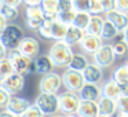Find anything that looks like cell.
I'll return each instance as SVG.
<instances>
[{"instance_id":"1","label":"cell","mask_w":128,"mask_h":117,"mask_svg":"<svg viewBox=\"0 0 128 117\" xmlns=\"http://www.w3.org/2000/svg\"><path fill=\"white\" fill-rule=\"evenodd\" d=\"M48 55H50L54 66L68 68L69 64H70V59H72V56H73L72 46H69L68 43H65L64 40L54 42V44L51 46V48H50Z\"/></svg>"},{"instance_id":"2","label":"cell","mask_w":128,"mask_h":117,"mask_svg":"<svg viewBox=\"0 0 128 117\" xmlns=\"http://www.w3.org/2000/svg\"><path fill=\"white\" fill-rule=\"evenodd\" d=\"M7 58L11 61L15 73H20V74H30V73L36 72L33 59H30L29 56L24 55L18 48L8 50V52H7Z\"/></svg>"},{"instance_id":"3","label":"cell","mask_w":128,"mask_h":117,"mask_svg":"<svg viewBox=\"0 0 128 117\" xmlns=\"http://www.w3.org/2000/svg\"><path fill=\"white\" fill-rule=\"evenodd\" d=\"M22 39H24V30L21 29V26L15 25V24H8L0 34V40L7 50L18 48Z\"/></svg>"},{"instance_id":"4","label":"cell","mask_w":128,"mask_h":117,"mask_svg":"<svg viewBox=\"0 0 128 117\" xmlns=\"http://www.w3.org/2000/svg\"><path fill=\"white\" fill-rule=\"evenodd\" d=\"M59 99V112L65 114H76L80 106V96L77 92H72V91H66L62 92L61 95H58Z\"/></svg>"},{"instance_id":"5","label":"cell","mask_w":128,"mask_h":117,"mask_svg":"<svg viewBox=\"0 0 128 117\" xmlns=\"http://www.w3.org/2000/svg\"><path fill=\"white\" fill-rule=\"evenodd\" d=\"M36 103L40 108V110L44 114H56L59 112V99L58 94H50V92H42L39 96L36 98Z\"/></svg>"},{"instance_id":"6","label":"cell","mask_w":128,"mask_h":117,"mask_svg":"<svg viewBox=\"0 0 128 117\" xmlns=\"http://www.w3.org/2000/svg\"><path fill=\"white\" fill-rule=\"evenodd\" d=\"M62 83H64V87L66 88V91L78 92V90L84 86L86 80H84L83 72L72 70L68 68L64 72V74H62Z\"/></svg>"},{"instance_id":"7","label":"cell","mask_w":128,"mask_h":117,"mask_svg":"<svg viewBox=\"0 0 128 117\" xmlns=\"http://www.w3.org/2000/svg\"><path fill=\"white\" fill-rule=\"evenodd\" d=\"M44 20L42 6H29L25 8V24L29 29L39 30L44 24Z\"/></svg>"},{"instance_id":"8","label":"cell","mask_w":128,"mask_h":117,"mask_svg":"<svg viewBox=\"0 0 128 117\" xmlns=\"http://www.w3.org/2000/svg\"><path fill=\"white\" fill-rule=\"evenodd\" d=\"M94 62L100 68H110L116 61V54L113 51V44H102L100 48L94 54Z\"/></svg>"},{"instance_id":"9","label":"cell","mask_w":128,"mask_h":117,"mask_svg":"<svg viewBox=\"0 0 128 117\" xmlns=\"http://www.w3.org/2000/svg\"><path fill=\"white\" fill-rule=\"evenodd\" d=\"M62 77L55 72H50L44 74L40 80V91L42 92H50V94H56L62 87Z\"/></svg>"},{"instance_id":"10","label":"cell","mask_w":128,"mask_h":117,"mask_svg":"<svg viewBox=\"0 0 128 117\" xmlns=\"http://www.w3.org/2000/svg\"><path fill=\"white\" fill-rule=\"evenodd\" d=\"M0 86L3 87L10 95H17L25 88V78H24V74H20V73H11L8 77H6Z\"/></svg>"},{"instance_id":"11","label":"cell","mask_w":128,"mask_h":117,"mask_svg":"<svg viewBox=\"0 0 128 117\" xmlns=\"http://www.w3.org/2000/svg\"><path fill=\"white\" fill-rule=\"evenodd\" d=\"M103 44V40L100 36H94V34L86 33V36L81 39V42L78 43L81 51L86 55H94L98 50L100 48V46Z\"/></svg>"},{"instance_id":"12","label":"cell","mask_w":128,"mask_h":117,"mask_svg":"<svg viewBox=\"0 0 128 117\" xmlns=\"http://www.w3.org/2000/svg\"><path fill=\"white\" fill-rule=\"evenodd\" d=\"M18 50L24 54V55L29 56L30 59H34L39 56L40 52V44L34 37L30 36H24V39L21 40L20 46H18Z\"/></svg>"},{"instance_id":"13","label":"cell","mask_w":128,"mask_h":117,"mask_svg":"<svg viewBox=\"0 0 128 117\" xmlns=\"http://www.w3.org/2000/svg\"><path fill=\"white\" fill-rule=\"evenodd\" d=\"M77 94L81 100H95V102H98V99L102 96L100 87L94 83H84V86L78 90Z\"/></svg>"},{"instance_id":"14","label":"cell","mask_w":128,"mask_h":117,"mask_svg":"<svg viewBox=\"0 0 128 117\" xmlns=\"http://www.w3.org/2000/svg\"><path fill=\"white\" fill-rule=\"evenodd\" d=\"M30 106V102H29L26 98H22V96H17V95H11L10 98V102L7 105V110L11 112L12 114L21 117L24 114V112Z\"/></svg>"},{"instance_id":"15","label":"cell","mask_w":128,"mask_h":117,"mask_svg":"<svg viewBox=\"0 0 128 117\" xmlns=\"http://www.w3.org/2000/svg\"><path fill=\"white\" fill-rule=\"evenodd\" d=\"M83 76H84L86 83L98 84L99 81H102V78H103V68H100L99 65H96L95 62L88 64V66L83 70Z\"/></svg>"},{"instance_id":"16","label":"cell","mask_w":128,"mask_h":117,"mask_svg":"<svg viewBox=\"0 0 128 117\" xmlns=\"http://www.w3.org/2000/svg\"><path fill=\"white\" fill-rule=\"evenodd\" d=\"M106 20L110 21L120 32H122L128 26V17L127 12H122L120 10H112V11L106 12Z\"/></svg>"},{"instance_id":"17","label":"cell","mask_w":128,"mask_h":117,"mask_svg":"<svg viewBox=\"0 0 128 117\" xmlns=\"http://www.w3.org/2000/svg\"><path fill=\"white\" fill-rule=\"evenodd\" d=\"M76 114L78 117H98L99 116L98 102H95V100H81Z\"/></svg>"},{"instance_id":"18","label":"cell","mask_w":128,"mask_h":117,"mask_svg":"<svg viewBox=\"0 0 128 117\" xmlns=\"http://www.w3.org/2000/svg\"><path fill=\"white\" fill-rule=\"evenodd\" d=\"M100 92H102V96L117 100V98L121 95L120 84L117 83V81H114L113 78H109V80L103 81V84L100 86Z\"/></svg>"},{"instance_id":"19","label":"cell","mask_w":128,"mask_h":117,"mask_svg":"<svg viewBox=\"0 0 128 117\" xmlns=\"http://www.w3.org/2000/svg\"><path fill=\"white\" fill-rule=\"evenodd\" d=\"M98 108H99L100 116H113L117 113V100L110 99L106 96H100L98 99Z\"/></svg>"},{"instance_id":"20","label":"cell","mask_w":128,"mask_h":117,"mask_svg":"<svg viewBox=\"0 0 128 117\" xmlns=\"http://www.w3.org/2000/svg\"><path fill=\"white\" fill-rule=\"evenodd\" d=\"M34 62V69H36V73L39 74H47V73L52 72L54 64L51 61L50 55H39L37 58L33 59Z\"/></svg>"},{"instance_id":"21","label":"cell","mask_w":128,"mask_h":117,"mask_svg":"<svg viewBox=\"0 0 128 117\" xmlns=\"http://www.w3.org/2000/svg\"><path fill=\"white\" fill-rule=\"evenodd\" d=\"M40 6L43 8L46 20H56L58 18V14H59L58 0H43Z\"/></svg>"},{"instance_id":"22","label":"cell","mask_w":128,"mask_h":117,"mask_svg":"<svg viewBox=\"0 0 128 117\" xmlns=\"http://www.w3.org/2000/svg\"><path fill=\"white\" fill-rule=\"evenodd\" d=\"M84 36H86V30H83V29L77 28V26H74V25H69V28H68V33H66V37H65L64 42L68 43L69 46L78 44Z\"/></svg>"},{"instance_id":"23","label":"cell","mask_w":128,"mask_h":117,"mask_svg":"<svg viewBox=\"0 0 128 117\" xmlns=\"http://www.w3.org/2000/svg\"><path fill=\"white\" fill-rule=\"evenodd\" d=\"M103 24H105V18H102L100 15H91V21H90L88 26L86 29V33L94 34V36H100Z\"/></svg>"},{"instance_id":"24","label":"cell","mask_w":128,"mask_h":117,"mask_svg":"<svg viewBox=\"0 0 128 117\" xmlns=\"http://www.w3.org/2000/svg\"><path fill=\"white\" fill-rule=\"evenodd\" d=\"M90 61L87 58L86 54H73L72 59H70V64H69V69L72 70H78V72H83L87 66H88Z\"/></svg>"},{"instance_id":"25","label":"cell","mask_w":128,"mask_h":117,"mask_svg":"<svg viewBox=\"0 0 128 117\" xmlns=\"http://www.w3.org/2000/svg\"><path fill=\"white\" fill-rule=\"evenodd\" d=\"M68 28H69V25H65V24H62L61 21L54 20L52 26H51V34H52V40H55V42L65 40L66 33H68Z\"/></svg>"},{"instance_id":"26","label":"cell","mask_w":128,"mask_h":117,"mask_svg":"<svg viewBox=\"0 0 128 117\" xmlns=\"http://www.w3.org/2000/svg\"><path fill=\"white\" fill-rule=\"evenodd\" d=\"M120 33V30L105 18V24H103V28H102V33H100V37L102 40H113L114 37H117V34Z\"/></svg>"},{"instance_id":"27","label":"cell","mask_w":128,"mask_h":117,"mask_svg":"<svg viewBox=\"0 0 128 117\" xmlns=\"http://www.w3.org/2000/svg\"><path fill=\"white\" fill-rule=\"evenodd\" d=\"M0 14L3 15L7 20V22L15 21L20 15L18 7H12V6H6V4H0Z\"/></svg>"},{"instance_id":"28","label":"cell","mask_w":128,"mask_h":117,"mask_svg":"<svg viewBox=\"0 0 128 117\" xmlns=\"http://www.w3.org/2000/svg\"><path fill=\"white\" fill-rule=\"evenodd\" d=\"M90 21H91V14L90 12H84V11H77L74 17V21H73V25L77 26V28L86 30L87 26H88Z\"/></svg>"},{"instance_id":"29","label":"cell","mask_w":128,"mask_h":117,"mask_svg":"<svg viewBox=\"0 0 128 117\" xmlns=\"http://www.w3.org/2000/svg\"><path fill=\"white\" fill-rule=\"evenodd\" d=\"M112 78H113L114 81H117L120 86H121V84L128 83V66H127V65H121V66H118L113 72Z\"/></svg>"},{"instance_id":"30","label":"cell","mask_w":128,"mask_h":117,"mask_svg":"<svg viewBox=\"0 0 128 117\" xmlns=\"http://www.w3.org/2000/svg\"><path fill=\"white\" fill-rule=\"evenodd\" d=\"M11 73H14V68H12L11 61L7 56L3 59H0V83L6 77H8Z\"/></svg>"},{"instance_id":"31","label":"cell","mask_w":128,"mask_h":117,"mask_svg":"<svg viewBox=\"0 0 128 117\" xmlns=\"http://www.w3.org/2000/svg\"><path fill=\"white\" fill-rule=\"evenodd\" d=\"M76 14H77V11H76L74 8L68 10V11H61L58 14V18H56V20L61 21L62 24H65V25H73V21H74Z\"/></svg>"},{"instance_id":"32","label":"cell","mask_w":128,"mask_h":117,"mask_svg":"<svg viewBox=\"0 0 128 117\" xmlns=\"http://www.w3.org/2000/svg\"><path fill=\"white\" fill-rule=\"evenodd\" d=\"M52 22H54V20H44L43 26L37 30L42 37H44V39H47V40L52 39V34H51V26H52Z\"/></svg>"},{"instance_id":"33","label":"cell","mask_w":128,"mask_h":117,"mask_svg":"<svg viewBox=\"0 0 128 117\" xmlns=\"http://www.w3.org/2000/svg\"><path fill=\"white\" fill-rule=\"evenodd\" d=\"M113 51L116 54V56H125L128 52V44L124 40H118L113 44Z\"/></svg>"},{"instance_id":"34","label":"cell","mask_w":128,"mask_h":117,"mask_svg":"<svg viewBox=\"0 0 128 117\" xmlns=\"http://www.w3.org/2000/svg\"><path fill=\"white\" fill-rule=\"evenodd\" d=\"M44 116L46 114L40 110L39 106H37L36 103H33V105H30L25 112H24V114L21 117H44Z\"/></svg>"},{"instance_id":"35","label":"cell","mask_w":128,"mask_h":117,"mask_svg":"<svg viewBox=\"0 0 128 117\" xmlns=\"http://www.w3.org/2000/svg\"><path fill=\"white\" fill-rule=\"evenodd\" d=\"M90 4H91V0H73V7L76 11L90 12Z\"/></svg>"},{"instance_id":"36","label":"cell","mask_w":128,"mask_h":117,"mask_svg":"<svg viewBox=\"0 0 128 117\" xmlns=\"http://www.w3.org/2000/svg\"><path fill=\"white\" fill-rule=\"evenodd\" d=\"M103 11V7L100 0H91V4H90V14L91 15H100Z\"/></svg>"},{"instance_id":"37","label":"cell","mask_w":128,"mask_h":117,"mask_svg":"<svg viewBox=\"0 0 128 117\" xmlns=\"http://www.w3.org/2000/svg\"><path fill=\"white\" fill-rule=\"evenodd\" d=\"M117 112L128 113V96L120 95V96L117 98Z\"/></svg>"},{"instance_id":"38","label":"cell","mask_w":128,"mask_h":117,"mask_svg":"<svg viewBox=\"0 0 128 117\" xmlns=\"http://www.w3.org/2000/svg\"><path fill=\"white\" fill-rule=\"evenodd\" d=\"M10 98H11V95L0 86V109L7 108V105H8V102H10Z\"/></svg>"},{"instance_id":"39","label":"cell","mask_w":128,"mask_h":117,"mask_svg":"<svg viewBox=\"0 0 128 117\" xmlns=\"http://www.w3.org/2000/svg\"><path fill=\"white\" fill-rule=\"evenodd\" d=\"M58 8L61 11H68V10H73V0H58Z\"/></svg>"},{"instance_id":"40","label":"cell","mask_w":128,"mask_h":117,"mask_svg":"<svg viewBox=\"0 0 128 117\" xmlns=\"http://www.w3.org/2000/svg\"><path fill=\"white\" fill-rule=\"evenodd\" d=\"M100 3H102L105 14L112 11V10H116V0H100Z\"/></svg>"},{"instance_id":"41","label":"cell","mask_w":128,"mask_h":117,"mask_svg":"<svg viewBox=\"0 0 128 117\" xmlns=\"http://www.w3.org/2000/svg\"><path fill=\"white\" fill-rule=\"evenodd\" d=\"M116 8L122 12H128V0H116Z\"/></svg>"},{"instance_id":"42","label":"cell","mask_w":128,"mask_h":117,"mask_svg":"<svg viewBox=\"0 0 128 117\" xmlns=\"http://www.w3.org/2000/svg\"><path fill=\"white\" fill-rule=\"evenodd\" d=\"M22 3V0H0V4H6V6H12V7H18Z\"/></svg>"},{"instance_id":"43","label":"cell","mask_w":128,"mask_h":117,"mask_svg":"<svg viewBox=\"0 0 128 117\" xmlns=\"http://www.w3.org/2000/svg\"><path fill=\"white\" fill-rule=\"evenodd\" d=\"M43 0H22V3L25 4L26 7H29V6H40Z\"/></svg>"},{"instance_id":"44","label":"cell","mask_w":128,"mask_h":117,"mask_svg":"<svg viewBox=\"0 0 128 117\" xmlns=\"http://www.w3.org/2000/svg\"><path fill=\"white\" fill-rule=\"evenodd\" d=\"M7 52H8V50L4 47V44L2 43V40H0V59L6 58V56H7Z\"/></svg>"},{"instance_id":"45","label":"cell","mask_w":128,"mask_h":117,"mask_svg":"<svg viewBox=\"0 0 128 117\" xmlns=\"http://www.w3.org/2000/svg\"><path fill=\"white\" fill-rule=\"evenodd\" d=\"M7 25H8V24H7V20L2 14H0V34H2V32H3L4 29H6Z\"/></svg>"},{"instance_id":"46","label":"cell","mask_w":128,"mask_h":117,"mask_svg":"<svg viewBox=\"0 0 128 117\" xmlns=\"http://www.w3.org/2000/svg\"><path fill=\"white\" fill-rule=\"evenodd\" d=\"M120 90H121V95H125V96H128V83L121 84V86H120Z\"/></svg>"},{"instance_id":"47","label":"cell","mask_w":128,"mask_h":117,"mask_svg":"<svg viewBox=\"0 0 128 117\" xmlns=\"http://www.w3.org/2000/svg\"><path fill=\"white\" fill-rule=\"evenodd\" d=\"M0 117H18V116H15V114H12L11 112H8L6 109V110H3L2 113H0Z\"/></svg>"},{"instance_id":"48","label":"cell","mask_w":128,"mask_h":117,"mask_svg":"<svg viewBox=\"0 0 128 117\" xmlns=\"http://www.w3.org/2000/svg\"><path fill=\"white\" fill-rule=\"evenodd\" d=\"M122 40H124V42L128 44V26L124 29V30H122Z\"/></svg>"},{"instance_id":"49","label":"cell","mask_w":128,"mask_h":117,"mask_svg":"<svg viewBox=\"0 0 128 117\" xmlns=\"http://www.w3.org/2000/svg\"><path fill=\"white\" fill-rule=\"evenodd\" d=\"M117 117H128V113H124V112H117Z\"/></svg>"},{"instance_id":"50","label":"cell","mask_w":128,"mask_h":117,"mask_svg":"<svg viewBox=\"0 0 128 117\" xmlns=\"http://www.w3.org/2000/svg\"><path fill=\"white\" fill-rule=\"evenodd\" d=\"M48 117H66V114H51Z\"/></svg>"},{"instance_id":"51","label":"cell","mask_w":128,"mask_h":117,"mask_svg":"<svg viewBox=\"0 0 128 117\" xmlns=\"http://www.w3.org/2000/svg\"><path fill=\"white\" fill-rule=\"evenodd\" d=\"M66 117H78V116H74V114H66Z\"/></svg>"},{"instance_id":"52","label":"cell","mask_w":128,"mask_h":117,"mask_svg":"<svg viewBox=\"0 0 128 117\" xmlns=\"http://www.w3.org/2000/svg\"><path fill=\"white\" fill-rule=\"evenodd\" d=\"M98 117H110V116H100V114H99V116H98Z\"/></svg>"},{"instance_id":"53","label":"cell","mask_w":128,"mask_h":117,"mask_svg":"<svg viewBox=\"0 0 128 117\" xmlns=\"http://www.w3.org/2000/svg\"><path fill=\"white\" fill-rule=\"evenodd\" d=\"M125 65H127V66H128V61H127V64H125Z\"/></svg>"},{"instance_id":"54","label":"cell","mask_w":128,"mask_h":117,"mask_svg":"<svg viewBox=\"0 0 128 117\" xmlns=\"http://www.w3.org/2000/svg\"><path fill=\"white\" fill-rule=\"evenodd\" d=\"M127 17H128V12H127Z\"/></svg>"}]
</instances>
